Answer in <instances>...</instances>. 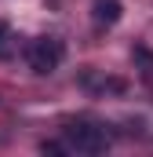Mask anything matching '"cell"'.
Returning <instances> with one entry per match:
<instances>
[{"instance_id": "obj_1", "label": "cell", "mask_w": 153, "mask_h": 157, "mask_svg": "<svg viewBox=\"0 0 153 157\" xmlns=\"http://www.w3.org/2000/svg\"><path fill=\"white\" fill-rule=\"evenodd\" d=\"M62 143L69 154H84V157H95V154H106L113 146V135L106 132V124H95V121H73L62 128Z\"/></svg>"}, {"instance_id": "obj_2", "label": "cell", "mask_w": 153, "mask_h": 157, "mask_svg": "<svg viewBox=\"0 0 153 157\" xmlns=\"http://www.w3.org/2000/svg\"><path fill=\"white\" fill-rule=\"evenodd\" d=\"M62 59H66V44L58 37H37V40H29V48H26V62L40 77L55 73L62 66Z\"/></svg>"}, {"instance_id": "obj_3", "label": "cell", "mask_w": 153, "mask_h": 157, "mask_svg": "<svg viewBox=\"0 0 153 157\" xmlns=\"http://www.w3.org/2000/svg\"><path fill=\"white\" fill-rule=\"evenodd\" d=\"M80 88L91 91V95H120V91H128V84L120 77H106L99 70H84L80 73Z\"/></svg>"}, {"instance_id": "obj_4", "label": "cell", "mask_w": 153, "mask_h": 157, "mask_svg": "<svg viewBox=\"0 0 153 157\" xmlns=\"http://www.w3.org/2000/svg\"><path fill=\"white\" fill-rule=\"evenodd\" d=\"M120 15H124L120 0H95V4H91V18H95V26H117Z\"/></svg>"}, {"instance_id": "obj_5", "label": "cell", "mask_w": 153, "mask_h": 157, "mask_svg": "<svg viewBox=\"0 0 153 157\" xmlns=\"http://www.w3.org/2000/svg\"><path fill=\"white\" fill-rule=\"evenodd\" d=\"M40 150H44V154H69L66 143H40Z\"/></svg>"}, {"instance_id": "obj_6", "label": "cell", "mask_w": 153, "mask_h": 157, "mask_svg": "<svg viewBox=\"0 0 153 157\" xmlns=\"http://www.w3.org/2000/svg\"><path fill=\"white\" fill-rule=\"evenodd\" d=\"M0 37H7V22H0Z\"/></svg>"}]
</instances>
